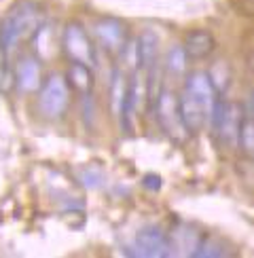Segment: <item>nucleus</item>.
I'll use <instances>...</instances> for the list:
<instances>
[{
	"label": "nucleus",
	"instance_id": "nucleus-1",
	"mask_svg": "<svg viewBox=\"0 0 254 258\" xmlns=\"http://www.w3.org/2000/svg\"><path fill=\"white\" fill-rule=\"evenodd\" d=\"M218 95L220 93L216 91L208 72L195 70L186 74L182 93L178 95V108L188 134H197L206 125H210L212 108H214Z\"/></svg>",
	"mask_w": 254,
	"mask_h": 258
},
{
	"label": "nucleus",
	"instance_id": "nucleus-2",
	"mask_svg": "<svg viewBox=\"0 0 254 258\" xmlns=\"http://www.w3.org/2000/svg\"><path fill=\"white\" fill-rule=\"evenodd\" d=\"M42 26V11L32 0H19L0 19V53L3 59L13 57L19 45L36 36Z\"/></svg>",
	"mask_w": 254,
	"mask_h": 258
},
{
	"label": "nucleus",
	"instance_id": "nucleus-3",
	"mask_svg": "<svg viewBox=\"0 0 254 258\" xmlns=\"http://www.w3.org/2000/svg\"><path fill=\"white\" fill-rule=\"evenodd\" d=\"M243 108L237 102H227L222 95H218V100L212 108L210 116V132L216 136V140L227 146V148H235L239 146V129L243 121Z\"/></svg>",
	"mask_w": 254,
	"mask_h": 258
},
{
	"label": "nucleus",
	"instance_id": "nucleus-4",
	"mask_svg": "<svg viewBox=\"0 0 254 258\" xmlns=\"http://www.w3.org/2000/svg\"><path fill=\"white\" fill-rule=\"evenodd\" d=\"M70 104V83L66 74L53 72L38 89V110L47 119H59Z\"/></svg>",
	"mask_w": 254,
	"mask_h": 258
},
{
	"label": "nucleus",
	"instance_id": "nucleus-5",
	"mask_svg": "<svg viewBox=\"0 0 254 258\" xmlns=\"http://www.w3.org/2000/svg\"><path fill=\"white\" fill-rule=\"evenodd\" d=\"M61 49L64 53L72 59V61H79L85 63V66H95V47L79 21H70L66 24L61 32Z\"/></svg>",
	"mask_w": 254,
	"mask_h": 258
},
{
	"label": "nucleus",
	"instance_id": "nucleus-6",
	"mask_svg": "<svg viewBox=\"0 0 254 258\" xmlns=\"http://www.w3.org/2000/svg\"><path fill=\"white\" fill-rule=\"evenodd\" d=\"M136 252V256H144V258H167L174 256V248H172V239H169V233H165L161 227L157 224H148L140 233L136 235V241L130 250H125L132 256V252Z\"/></svg>",
	"mask_w": 254,
	"mask_h": 258
},
{
	"label": "nucleus",
	"instance_id": "nucleus-7",
	"mask_svg": "<svg viewBox=\"0 0 254 258\" xmlns=\"http://www.w3.org/2000/svg\"><path fill=\"white\" fill-rule=\"evenodd\" d=\"M155 106H157V119H159L161 129L174 140V142H182V140L188 136V132H186V127L182 123V116H180L178 98L172 91L161 89Z\"/></svg>",
	"mask_w": 254,
	"mask_h": 258
},
{
	"label": "nucleus",
	"instance_id": "nucleus-8",
	"mask_svg": "<svg viewBox=\"0 0 254 258\" xmlns=\"http://www.w3.org/2000/svg\"><path fill=\"white\" fill-rule=\"evenodd\" d=\"M93 36L100 45L110 53H121L123 45L127 42V28L116 17H100L93 21Z\"/></svg>",
	"mask_w": 254,
	"mask_h": 258
},
{
	"label": "nucleus",
	"instance_id": "nucleus-9",
	"mask_svg": "<svg viewBox=\"0 0 254 258\" xmlns=\"http://www.w3.org/2000/svg\"><path fill=\"white\" fill-rule=\"evenodd\" d=\"M182 47L186 51L188 59H206L216 49V38L208 30H190L184 36Z\"/></svg>",
	"mask_w": 254,
	"mask_h": 258
},
{
	"label": "nucleus",
	"instance_id": "nucleus-10",
	"mask_svg": "<svg viewBox=\"0 0 254 258\" xmlns=\"http://www.w3.org/2000/svg\"><path fill=\"white\" fill-rule=\"evenodd\" d=\"M15 83L24 93H34L40 89V63L36 57H21L15 68Z\"/></svg>",
	"mask_w": 254,
	"mask_h": 258
},
{
	"label": "nucleus",
	"instance_id": "nucleus-11",
	"mask_svg": "<svg viewBox=\"0 0 254 258\" xmlns=\"http://www.w3.org/2000/svg\"><path fill=\"white\" fill-rule=\"evenodd\" d=\"M201 237H204V235L197 233L190 224H178L174 233H169L174 254H180V256H195Z\"/></svg>",
	"mask_w": 254,
	"mask_h": 258
},
{
	"label": "nucleus",
	"instance_id": "nucleus-12",
	"mask_svg": "<svg viewBox=\"0 0 254 258\" xmlns=\"http://www.w3.org/2000/svg\"><path fill=\"white\" fill-rule=\"evenodd\" d=\"M66 79L70 83V87L81 93L83 98L85 95H91V89H93V74H91V68L85 66V63H79V61H72V66L68 68L66 72Z\"/></svg>",
	"mask_w": 254,
	"mask_h": 258
},
{
	"label": "nucleus",
	"instance_id": "nucleus-13",
	"mask_svg": "<svg viewBox=\"0 0 254 258\" xmlns=\"http://www.w3.org/2000/svg\"><path fill=\"white\" fill-rule=\"evenodd\" d=\"M138 51H140V66L144 70L153 68L157 61V55H159V38L153 30H144L140 38H138Z\"/></svg>",
	"mask_w": 254,
	"mask_h": 258
},
{
	"label": "nucleus",
	"instance_id": "nucleus-14",
	"mask_svg": "<svg viewBox=\"0 0 254 258\" xmlns=\"http://www.w3.org/2000/svg\"><path fill=\"white\" fill-rule=\"evenodd\" d=\"M127 83H130V79L123 74V70L114 68L112 74H110V85H108L114 116H121V108H123V102H125V95H127Z\"/></svg>",
	"mask_w": 254,
	"mask_h": 258
},
{
	"label": "nucleus",
	"instance_id": "nucleus-15",
	"mask_svg": "<svg viewBox=\"0 0 254 258\" xmlns=\"http://www.w3.org/2000/svg\"><path fill=\"white\" fill-rule=\"evenodd\" d=\"M218 256H229V248L220 239L204 235L195 252V258H218Z\"/></svg>",
	"mask_w": 254,
	"mask_h": 258
},
{
	"label": "nucleus",
	"instance_id": "nucleus-16",
	"mask_svg": "<svg viewBox=\"0 0 254 258\" xmlns=\"http://www.w3.org/2000/svg\"><path fill=\"white\" fill-rule=\"evenodd\" d=\"M239 148L248 157H254V114L246 112L239 129Z\"/></svg>",
	"mask_w": 254,
	"mask_h": 258
},
{
	"label": "nucleus",
	"instance_id": "nucleus-17",
	"mask_svg": "<svg viewBox=\"0 0 254 258\" xmlns=\"http://www.w3.org/2000/svg\"><path fill=\"white\" fill-rule=\"evenodd\" d=\"M51 38H53V30H51V26L42 24V26L38 28V32H36V36H34L38 57H42V59L53 57V53H55V49L49 47V45H51Z\"/></svg>",
	"mask_w": 254,
	"mask_h": 258
},
{
	"label": "nucleus",
	"instance_id": "nucleus-18",
	"mask_svg": "<svg viewBox=\"0 0 254 258\" xmlns=\"http://www.w3.org/2000/svg\"><path fill=\"white\" fill-rule=\"evenodd\" d=\"M186 59H188V55H186L184 47H172L169 49L167 59H165L169 74H174V77H182L184 70H186Z\"/></svg>",
	"mask_w": 254,
	"mask_h": 258
},
{
	"label": "nucleus",
	"instance_id": "nucleus-19",
	"mask_svg": "<svg viewBox=\"0 0 254 258\" xmlns=\"http://www.w3.org/2000/svg\"><path fill=\"white\" fill-rule=\"evenodd\" d=\"M121 57H123V63L125 68H130L132 72L138 70L140 66V51H138V40H127L123 49H121Z\"/></svg>",
	"mask_w": 254,
	"mask_h": 258
},
{
	"label": "nucleus",
	"instance_id": "nucleus-20",
	"mask_svg": "<svg viewBox=\"0 0 254 258\" xmlns=\"http://www.w3.org/2000/svg\"><path fill=\"white\" fill-rule=\"evenodd\" d=\"M79 178L83 180V184L87 186V188H98L100 182H102V174H100V171H93V167L83 169L81 174H79Z\"/></svg>",
	"mask_w": 254,
	"mask_h": 258
},
{
	"label": "nucleus",
	"instance_id": "nucleus-21",
	"mask_svg": "<svg viewBox=\"0 0 254 258\" xmlns=\"http://www.w3.org/2000/svg\"><path fill=\"white\" fill-rule=\"evenodd\" d=\"M142 184H144L146 188H151V190H159V188L163 186V180L159 178V176H153V174H148V176H144Z\"/></svg>",
	"mask_w": 254,
	"mask_h": 258
},
{
	"label": "nucleus",
	"instance_id": "nucleus-22",
	"mask_svg": "<svg viewBox=\"0 0 254 258\" xmlns=\"http://www.w3.org/2000/svg\"><path fill=\"white\" fill-rule=\"evenodd\" d=\"M250 112L254 114V91H252V95H250Z\"/></svg>",
	"mask_w": 254,
	"mask_h": 258
}]
</instances>
